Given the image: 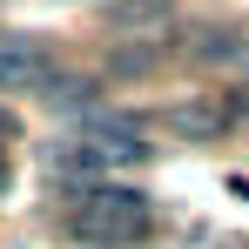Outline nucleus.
I'll return each instance as SVG.
<instances>
[{
  "label": "nucleus",
  "instance_id": "nucleus-1",
  "mask_svg": "<svg viewBox=\"0 0 249 249\" xmlns=\"http://www.w3.org/2000/svg\"><path fill=\"white\" fill-rule=\"evenodd\" d=\"M74 236H88V243L101 249H128L148 236V202L135 196V189H115V182H94L81 202H74Z\"/></svg>",
  "mask_w": 249,
  "mask_h": 249
},
{
  "label": "nucleus",
  "instance_id": "nucleus-2",
  "mask_svg": "<svg viewBox=\"0 0 249 249\" xmlns=\"http://www.w3.org/2000/svg\"><path fill=\"white\" fill-rule=\"evenodd\" d=\"M229 122H236V108H229L222 94L168 108V128H175V135H189V142H215V135H229Z\"/></svg>",
  "mask_w": 249,
  "mask_h": 249
},
{
  "label": "nucleus",
  "instance_id": "nucleus-3",
  "mask_svg": "<svg viewBox=\"0 0 249 249\" xmlns=\"http://www.w3.org/2000/svg\"><path fill=\"white\" fill-rule=\"evenodd\" d=\"M88 142H94L101 155H122V162H142V155H148V142H142L135 122H122V115H115V122H108V115H94V122H88Z\"/></svg>",
  "mask_w": 249,
  "mask_h": 249
},
{
  "label": "nucleus",
  "instance_id": "nucleus-4",
  "mask_svg": "<svg viewBox=\"0 0 249 249\" xmlns=\"http://www.w3.org/2000/svg\"><path fill=\"white\" fill-rule=\"evenodd\" d=\"M47 61L34 41H0V81H41Z\"/></svg>",
  "mask_w": 249,
  "mask_h": 249
},
{
  "label": "nucleus",
  "instance_id": "nucleus-5",
  "mask_svg": "<svg viewBox=\"0 0 249 249\" xmlns=\"http://www.w3.org/2000/svg\"><path fill=\"white\" fill-rule=\"evenodd\" d=\"M249 47H236V41H202V61H243Z\"/></svg>",
  "mask_w": 249,
  "mask_h": 249
},
{
  "label": "nucleus",
  "instance_id": "nucleus-6",
  "mask_svg": "<svg viewBox=\"0 0 249 249\" xmlns=\"http://www.w3.org/2000/svg\"><path fill=\"white\" fill-rule=\"evenodd\" d=\"M148 14H168V0H128L122 20H148Z\"/></svg>",
  "mask_w": 249,
  "mask_h": 249
}]
</instances>
